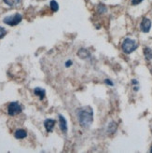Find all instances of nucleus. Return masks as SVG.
<instances>
[{"label": "nucleus", "mask_w": 152, "mask_h": 153, "mask_svg": "<svg viewBox=\"0 0 152 153\" xmlns=\"http://www.w3.org/2000/svg\"><path fill=\"white\" fill-rule=\"evenodd\" d=\"M79 121L82 127H89L93 121V111L90 106H83L78 110Z\"/></svg>", "instance_id": "f257e3e1"}, {"label": "nucleus", "mask_w": 152, "mask_h": 153, "mask_svg": "<svg viewBox=\"0 0 152 153\" xmlns=\"http://www.w3.org/2000/svg\"><path fill=\"white\" fill-rule=\"evenodd\" d=\"M137 48V44L136 42L131 38H125L122 43V50L127 54H130L133 51H134Z\"/></svg>", "instance_id": "f03ea898"}, {"label": "nucleus", "mask_w": 152, "mask_h": 153, "mask_svg": "<svg viewBox=\"0 0 152 153\" xmlns=\"http://www.w3.org/2000/svg\"><path fill=\"white\" fill-rule=\"evenodd\" d=\"M21 21H22V15L20 13H15L14 15H11V16H7L3 20V22L6 25L10 26H15L19 25Z\"/></svg>", "instance_id": "7ed1b4c3"}, {"label": "nucleus", "mask_w": 152, "mask_h": 153, "mask_svg": "<svg viewBox=\"0 0 152 153\" xmlns=\"http://www.w3.org/2000/svg\"><path fill=\"white\" fill-rule=\"evenodd\" d=\"M22 112V106L18 102H12L7 106V113L10 116H15Z\"/></svg>", "instance_id": "20e7f679"}, {"label": "nucleus", "mask_w": 152, "mask_h": 153, "mask_svg": "<svg viewBox=\"0 0 152 153\" xmlns=\"http://www.w3.org/2000/svg\"><path fill=\"white\" fill-rule=\"evenodd\" d=\"M140 28H141V31L144 33H148L149 30L151 28V21L148 18H144L141 22V25H140Z\"/></svg>", "instance_id": "39448f33"}, {"label": "nucleus", "mask_w": 152, "mask_h": 153, "mask_svg": "<svg viewBox=\"0 0 152 153\" xmlns=\"http://www.w3.org/2000/svg\"><path fill=\"white\" fill-rule=\"evenodd\" d=\"M55 123H56V121L54 120H51V119H47L44 121V126H45V128H46L48 133H50L53 131V127H54Z\"/></svg>", "instance_id": "423d86ee"}, {"label": "nucleus", "mask_w": 152, "mask_h": 153, "mask_svg": "<svg viewBox=\"0 0 152 153\" xmlns=\"http://www.w3.org/2000/svg\"><path fill=\"white\" fill-rule=\"evenodd\" d=\"M59 125H60V129L62 130V132L65 134L67 132V123L64 116H62L61 114L59 115Z\"/></svg>", "instance_id": "0eeeda50"}, {"label": "nucleus", "mask_w": 152, "mask_h": 153, "mask_svg": "<svg viewBox=\"0 0 152 153\" xmlns=\"http://www.w3.org/2000/svg\"><path fill=\"white\" fill-rule=\"evenodd\" d=\"M14 136H15V138H17V139H24L27 136V133H26L25 130L20 129V130H17V131L15 132Z\"/></svg>", "instance_id": "6e6552de"}, {"label": "nucleus", "mask_w": 152, "mask_h": 153, "mask_svg": "<svg viewBox=\"0 0 152 153\" xmlns=\"http://www.w3.org/2000/svg\"><path fill=\"white\" fill-rule=\"evenodd\" d=\"M34 94L36 95V96H39L41 100L42 99H44L45 98V96H46V91H45L44 89H42V88H35V90H34Z\"/></svg>", "instance_id": "1a4fd4ad"}, {"label": "nucleus", "mask_w": 152, "mask_h": 153, "mask_svg": "<svg viewBox=\"0 0 152 153\" xmlns=\"http://www.w3.org/2000/svg\"><path fill=\"white\" fill-rule=\"evenodd\" d=\"M144 55H145L147 60H151L152 59V51L149 48H145L144 49Z\"/></svg>", "instance_id": "9d476101"}, {"label": "nucleus", "mask_w": 152, "mask_h": 153, "mask_svg": "<svg viewBox=\"0 0 152 153\" xmlns=\"http://www.w3.org/2000/svg\"><path fill=\"white\" fill-rule=\"evenodd\" d=\"M50 9L53 12H55L59 10V5L55 0H51L50 1Z\"/></svg>", "instance_id": "9b49d317"}, {"label": "nucleus", "mask_w": 152, "mask_h": 153, "mask_svg": "<svg viewBox=\"0 0 152 153\" xmlns=\"http://www.w3.org/2000/svg\"><path fill=\"white\" fill-rule=\"evenodd\" d=\"M3 1L7 5V6H10V7H13V6H16L20 0H3Z\"/></svg>", "instance_id": "f8f14e48"}, {"label": "nucleus", "mask_w": 152, "mask_h": 153, "mask_svg": "<svg viewBox=\"0 0 152 153\" xmlns=\"http://www.w3.org/2000/svg\"><path fill=\"white\" fill-rule=\"evenodd\" d=\"M6 34H7V31L5 30V28H3V27L0 26V38L4 37Z\"/></svg>", "instance_id": "ddd939ff"}, {"label": "nucleus", "mask_w": 152, "mask_h": 153, "mask_svg": "<svg viewBox=\"0 0 152 153\" xmlns=\"http://www.w3.org/2000/svg\"><path fill=\"white\" fill-rule=\"evenodd\" d=\"M142 1H143V0H132V5H133V6L138 5V4H140Z\"/></svg>", "instance_id": "4468645a"}, {"label": "nucleus", "mask_w": 152, "mask_h": 153, "mask_svg": "<svg viewBox=\"0 0 152 153\" xmlns=\"http://www.w3.org/2000/svg\"><path fill=\"white\" fill-rule=\"evenodd\" d=\"M71 65H72V61H68V62H66V64H65L66 67H69Z\"/></svg>", "instance_id": "2eb2a0df"}, {"label": "nucleus", "mask_w": 152, "mask_h": 153, "mask_svg": "<svg viewBox=\"0 0 152 153\" xmlns=\"http://www.w3.org/2000/svg\"><path fill=\"white\" fill-rule=\"evenodd\" d=\"M105 83H108V84H109V85L113 86V83H112L110 80H108V79H106V80H105Z\"/></svg>", "instance_id": "dca6fc26"}, {"label": "nucleus", "mask_w": 152, "mask_h": 153, "mask_svg": "<svg viewBox=\"0 0 152 153\" xmlns=\"http://www.w3.org/2000/svg\"><path fill=\"white\" fill-rule=\"evenodd\" d=\"M150 152L152 153V148H151V149H150Z\"/></svg>", "instance_id": "f3484780"}]
</instances>
